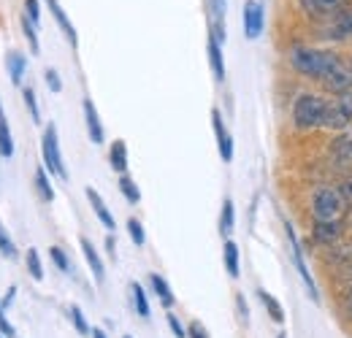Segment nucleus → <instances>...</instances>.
Masks as SVG:
<instances>
[{"label": "nucleus", "instance_id": "obj_1", "mask_svg": "<svg viewBox=\"0 0 352 338\" xmlns=\"http://www.w3.org/2000/svg\"><path fill=\"white\" fill-rule=\"evenodd\" d=\"M339 54L325 52V49H309V46H298L290 52V63L298 74L311 76V79H325L331 74V68L336 65Z\"/></svg>", "mask_w": 352, "mask_h": 338}, {"label": "nucleus", "instance_id": "obj_2", "mask_svg": "<svg viewBox=\"0 0 352 338\" xmlns=\"http://www.w3.org/2000/svg\"><path fill=\"white\" fill-rule=\"evenodd\" d=\"M325 109H328V100H322L320 95H298L293 103V122L301 130L322 127L325 125Z\"/></svg>", "mask_w": 352, "mask_h": 338}, {"label": "nucleus", "instance_id": "obj_3", "mask_svg": "<svg viewBox=\"0 0 352 338\" xmlns=\"http://www.w3.org/2000/svg\"><path fill=\"white\" fill-rule=\"evenodd\" d=\"M344 198L331 190V187H322L311 195V216L314 222H342V214H344Z\"/></svg>", "mask_w": 352, "mask_h": 338}, {"label": "nucleus", "instance_id": "obj_4", "mask_svg": "<svg viewBox=\"0 0 352 338\" xmlns=\"http://www.w3.org/2000/svg\"><path fill=\"white\" fill-rule=\"evenodd\" d=\"M352 125V92H342L333 103H328L325 109V125L331 130H344Z\"/></svg>", "mask_w": 352, "mask_h": 338}, {"label": "nucleus", "instance_id": "obj_5", "mask_svg": "<svg viewBox=\"0 0 352 338\" xmlns=\"http://www.w3.org/2000/svg\"><path fill=\"white\" fill-rule=\"evenodd\" d=\"M41 152H44V166L54 176L68 179V170L63 166V155H60V144H57V127L49 125L44 130V141H41Z\"/></svg>", "mask_w": 352, "mask_h": 338}, {"label": "nucleus", "instance_id": "obj_6", "mask_svg": "<svg viewBox=\"0 0 352 338\" xmlns=\"http://www.w3.org/2000/svg\"><path fill=\"white\" fill-rule=\"evenodd\" d=\"M285 230H287V241H290V252H293V262H296V268H298V276H301L304 287L309 290V297L317 303V300H320V293H317V284H314V279H311V273H309V265H307V260H304V252H301L298 236H296V230H293L290 225H285Z\"/></svg>", "mask_w": 352, "mask_h": 338}, {"label": "nucleus", "instance_id": "obj_7", "mask_svg": "<svg viewBox=\"0 0 352 338\" xmlns=\"http://www.w3.org/2000/svg\"><path fill=\"white\" fill-rule=\"evenodd\" d=\"M322 38H331V41L352 38V5L342 8L339 14H333V16L322 25Z\"/></svg>", "mask_w": 352, "mask_h": 338}, {"label": "nucleus", "instance_id": "obj_8", "mask_svg": "<svg viewBox=\"0 0 352 338\" xmlns=\"http://www.w3.org/2000/svg\"><path fill=\"white\" fill-rule=\"evenodd\" d=\"M322 84L328 87L331 92H350L352 89V65L347 63V60H336V65L331 68V74L322 79Z\"/></svg>", "mask_w": 352, "mask_h": 338}, {"label": "nucleus", "instance_id": "obj_9", "mask_svg": "<svg viewBox=\"0 0 352 338\" xmlns=\"http://www.w3.org/2000/svg\"><path fill=\"white\" fill-rule=\"evenodd\" d=\"M347 3L350 0H301V8L311 19H331L333 14L347 8Z\"/></svg>", "mask_w": 352, "mask_h": 338}, {"label": "nucleus", "instance_id": "obj_10", "mask_svg": "<svg viewBox=\"0 0 352 338\" xmlns=\"http://www.w3.org/2000/svg\"><path fill=\"white\" fill-rule=\"evenodd\" d=\"M244 33L247 38H258L263 33V5L258 0L244 3Z\"/></svg>", "mask_w": 352, "mask_h": 338}, {"label": "nucleus", "instance_id": "obj_11", "mask_svg": "<svg viewBox=\"0 0 352 338\" xmlns=\"http://www.w3.org/2000/svg\"><path fill=\"white\" fill-rule=\"evenodd\" d=\"M225 0H209V36L214 41H225Z\"/></svg>", "mask_w": 352, "mask_h": 338}, {"label": "nucleus", "instance_id": "obj_12", "mask_svg": "<svg viewBox=\"0 0 352 338\" xmlns=\"http://www.w3.org/2000/svg\"><path fill=\"white\" fill-rule=\"evenodd\" d=\"M212 125H214V133H217V144H220V157L225 163H230L233 160V141H230V135H228V130H225V122H222V114L214 109L212 111Z\"/></svg>", "mask_w": 352, "mask_h": 338}, {"label": "nucleus", "instance_id": "obj_13", "mask_svg": "<svg viewBox=\"0 0 352 338\" xmlns=\"http://www.w3.org/2000/svg\"><path fill=\"white\" fill-rule=\"evenodd\" d=\"M342 230L344 225L342 222H314V238L320 244H333L342 238Z\"/></svg>", "mask_w": 352, "mask_h": 338}, {"label": "nucleus", "instance_id": "obj_14", "mask_svg": "<svg viewBox=\"0 0 352 338\" xmlns=\"http://www.w3.org/2000/svg\"><path fill=\"white\" fill-rule=\"evenodd\" d=\"M46 5H49V11L54 14V19H57V25L63 27V33H65V38H68V43L71 46H76L79 43V38H76V27L68 22V14L63 11V5L57 3V0H46Z\"/></svg>", "mask_w": 352, "mask_h": 338}, {"label": "nucleus", "instance_id": "obj_15", "mask_svg": "<svg viewBox=\"0 0 352 338\" xmlns=\"http://www.w3.org/2000/svg\"><path fill=\"white\" fill-rule=\"evenodd\" d=\"M85 120H87V133L95 144H103V125H100V117L92 106V100H85Z\"/></svg>", "mask_w": 352, "mask_h": 338}, {"label": "nucleus", "instance_id": "obj_16", "mask_svg": "<svg viewBox=\"0 0 352 338\" xmlns=\"http://www.w3.org/2000/svg\"><path fill=\"white\" fill-rule=\"evenodd\" d=\"M87 201H89V206L95 209V214H98V219L109 227V230H114V216H111V212L106 209V203H103V198L92 190V187H87Z\"/></svg>", "mask_w": 352, "mask_h": 338}, {"label": "nucleus", "instance_id": "obj_17", "mask_svg": "<svg viewBox=\"0 0 352 338\" xmlns=\"http://www.w3.org/2000/svg\"><path fill=\"white\" fill-rule=\"evenodd\" d=\"M82 252L87 257L89 268H92V273H95V279L98 282H103V276H106V268H103V260H100V254L95 252V247H92V241L89 238H82Z\"/></svg>", "mask_w": 352, "mask_h": 338}, {"label": "nucleus", "instance_id": "obj_18", "mask_svg": "<svg viewBox=\"0 0 352 338\" xmlns=\"http://www.w3.org/2000/svg\"><path fill=\"white\" fill-rule=\"evenodd\" d=\"M109 160H111V168L114 170H120V173L128 170V146H125V141H114L111 144Z\"/></svg>", "mask_w": 352, "mask_h": 338}, {"label": "nucleus", "instance_id": "obj_19", "mask_svg": "<svg viewBox=\"0 0 352 338\" xmlns=\"http://www.w3.org/2000/svg\"><path fill=\"white\" fill-rule=\"evenodd\" d=\"M209 63H212V71H214V79L222 82L225 79V63H222V52H220V41H214L209 36Z\"/></svg>", "mask_w": 352, "mask_h": 338}, {"label": "nucleus", "instance_id": "obj_20", "mask_svg": "<svg viewBox=\"0 0 352 338\" xmlns=\"http://www.w3.org/2000/svg\"><path fill=\"white\" fill-rule=\"evenodd\" d=\"M149 282H152V287H155V293H157V297H160V303L171 308V306H174V293H171V287H168V282H166L163 276H157V273H152V279H149Z\"/></svg>", "mask_w": 352, "mask_h": 338}, {"label": "nucleus", "instance_id": "obj_21", "mask_svg": "<svg viewBox=\"0 0 352 338\" xmlns=\"http://www.w3.org/2000/svg\"><path fill=\"white\" fill-rule=\"evenodd\" d=\"M258 297H261V303L265 306V311H268V317L274 322H285V311H282L279 300H274V295H268L265 290H258Z\"/></svg>", "mask_w": 352, "mask_h": 338}, {"label": "nucleus", "instance_id": "obj_22", "mask_svg": "<svg viewBox=\"0 0 352 338\" xmlns=\"http://www.w3.org/2000/svg\"><path fill=\"white\" fill-rule=\"evenodd\" d=\"M25 65H28V60H25L19 52H11V54H8V71H11V82H14V84H22Z\"/></svg>", "mask_w": 352, "mask_h": 338}, {"label": "nucleus", "instance_id": "obj_23", "mask_svg": "<svg viewBox=\"0 0 352 338\" xmlns=\"http://www.w3.org/2000/svg\"><path fill=\"white\" fill-rule=\"evenodd\" d=\"M233 222H236L233 201H230V198H225V203H222V214H220V233L222 236H230V233H233Z\"/></svg>", "mask_w": 352, "mask_h": 338}, {"label": "nucleus", "instance_id": "obj_24", "mask_svg": "<svg viewBox=\"0 0 352 338\" xmlns=\"http://www.w3.org/2000/svg\"><path fill=\"white\" fill-rule=\"evenodd\" d=\"M225 268L233 279L239 276V247L233 241H225Z\"/></svg>", "mask_w": 352, "mask_h": 338}, {"label": "nucleus", "instance_id": "obj_25", "mask_svg": "<svg viewBox=\"0 0 352 338\" xmlns=\"http://www.w3.org/2000/svg\"><path fill=\"white\" fill-rule=\"evenodd\" d=\"M131 293H133V303H135V311L141 317H149V300H146V293L141 284H131Z\"/></svg>", "mask_w": 352, "mask_h": 338}, {"label": "nucleus", "instance_id": "obj_26", "mask_svg": "<svg viewBox=\"0 0 352 338\" xmlns=\"http://www.w3.org/2000/svg\"><path fill=\"white\" fill-rule=\"evenodd\" d=\"M120 190H122V195L128 198V203H138V201H141V192H138V187H135V181H133L131 176H122V179H120Z\"/></svg>", "mask_w": 352, "mask_h": 338}, {"label": "nucleus", "instance_id": "obj_27", "mask_svg": "<svg viewBox=\"0 0 352 338\" xmlns=\"http://www.w3.org/2000/svg\"><path fill=\"white\" fill-rule=\"evenodd\" d=\"M36 187H38V195H41V201H52V198H54V190H52V184H49V179H46V170L44 168L36 170Z\"/></svg>", "mask_w": 352, "mask_h": 338}, {"label": "nucleus", "instance_id": "obj_28", "mask_svg": "<svg viewBox=\"0 0 352 338\" xmlns=\"http://www.w3.org/2000/svg\"><path fill=\"white\" fill-rule=\"evenodd\" d=\"M0 155H3V157H11V155H14V141H11V133H8L6 120L0 122Z\"/></svg>", "mask_w": 352, "mask_h": 338}, {"label": "nucleus", "instance_id": "obj_29", "mask_svg": "<svg viewBox=\"0 0 352 338\" xmlns=\"http://www.w3.org/2000/svg\"><path fill=\"white\" fill-rule=\"evenodd\" d=\"M28 271H30V276L36 279V282H41L44 279V268H41V257L36 249H30L28 252Z\"/></svg>", "mask_w": 352, "mask_h": 338}, {"label": "nucleus", "instance_id": "obj_30", "mask_svg": "<svg viewBox=\"0 0 352 338\" xmlns=\"http://www.w3.org/2000/svg\"><path fill=\"white\" fill-rule=\"evenodd\" d=\"M22 30H25V36H28V41H30V49L38 54V52H41V43H38V36H36V25H33L28 16L22 19Z\"/></svg>", "mask_w": 352, "mask_h": 338}, {"label": "nucleus", "instance_id": "obj_31", "mask_svg": "<svg viewBox=\"0 0 352 338\" xmlns=\"http://www.w3.org/2000/svg\"><path fill=\"white\" fill-rule=\"evenodd\" d=\"M71 319H74L76 330H79L82 336H87V333H89V325H87V319H85V314H82V308H79V306H74V308H71Z\"/></svg>", "mask_w": 352, "mask_h": 338}, {"label": "nucleus", "instance_id": "obj_32", "mask_svg": "<svg viewBox=\"0 0 352 338\" xmlns=\"http://www.w3.org/2000/svg\"><path fill=\"white\" fill-rule=\"evenodd\" d=\"M25 103H28V109H30L33 120H36V122H41V111H38V103H36V92H33V87H25Z\"/></svg>", "mask_w": 352, "mask_h": 338}, {"label": "nucleus", "instance_id": "obj_33", "mask_svg": "<svg viewBox=\"0 0 352 338\" xmlns=\"http://www.w3.org/2000/svg\"><path fill=\"white\" fill-rule=\"evenodd\" d=\"M128 230H131L133 244L141 247V244H144V227H141V222H138V219H128Z\"/></svg>", "mask_w": 352, "mask_h": 338}, {"label": "nucleus", "instance_id": "obj_34", "mask_svg": "<svg viewBox=\"0 0 352 338\" xmlns=\"http://www.w3.org/2000/svg\"><path fill=\"white\" fill-rule=\"evenodd\" d=\"M25 11H28V19L33 25L41 22V5H38V0H25Z\"/></svg>", "mask_w": 352, "mask_h": 338}, {"label": "nucleus", "instance_id": "obj_35", "mask_svg": "<svg viewBox=\"0 0 352 338\" xmlns=\"http://www.w3.org/2000/svg\"><path fill=\"white\" fill-rule=\"evenodd\" d=\"M49 254H52V260H54V265H57L60 271H68V268H71V265H68V257H65V252H63L60 247H52Z\"/></svg>", "mask_w": 352, "mask_h": 338}, {"label": "nucleus", "instance_id": "obj_36", "mask_svg": "<svg viewBox=\"0 0 352 338\" xmlns=\"http://www.w3.org/2000/svg\"><path fill=\"white\" fill-rule=\"evenodd\" d=\"M46 84H49V89L52 92H60L63 89V82H60V76H57V71H52V68H46Z\"/></svg>", "mask_w": 352, "mask_h": 338}, {"label": "nucleus", "instance_id": "obj_37", "mask_svg": "<svg viewBox=\"0 0 352 338\" xmlns=\"http://www.w3.org/2000/svg\"><path fill=\"white\" fill-rule=\"evenodd\" d=\"M0 252L8 254V257H14V244H11V238L6 236V230H3V225H0Z\"/></svg>", "mask_w": 352, "mask_h": 338}, {"label": "nucleus", "instance_id": "obj_38", "mask_svg": "<svg viewBox=\"0 0 352 338\" xmlns=\"http://www.w3.org/2000/svg\"><path fill=\"white\" fill-rule=\"evenodd\" d=\"M187 338H209V333H206V328H204L201 322H190V328H187Z\"/></svg>", "mask_w": 352, "mask_h": 338}, {"label": "nucleus", "instance_id": "obj_39", "mask_svg": "<svg viewBox=\"0 0 352 338\" xmlns=\"http://www.w3.org/2000/svg\"><path fill=\"white\" fill-rule=\"evenodd\" d=\"M336 192L344 198V203H347V201H352V176H350V179H344V181L339 184V190H336Z\"/></svg>", "mask_w": 352, "mask_h": 338}, {"label": "nucleus", "instance_id": "obj_40", "mask_svg": "<svg viewBox=\"0 0 352 338\" xmlns=\"http://www.w3.org/2000/svg\"><path fill=\"white\" fill-rule=\"evenodd\" d=\"M168 325H171V330H174V336H176V338H187V330L182 328V322L176 319L174 314H168Z\"/></svg>", "mask_w": 352, "mask_h": 338}, {"label": "nucleus", "instance_id": "obj_41", "mask_svg": "<svg viewBox=\"0 0 352 338\" xmlns=\"http://www.w3.org/2000/svg\"><path fill=\"white\" fill-rule=\"evenodd\" d=\"M0 333H6V336H14V328L8 325V319L3 317V308H0Z\"/></svg>", "mask_w": 352, "mask_h": 338}, {"label": "nucleus", "instance_id": "obj_42", "mask_svg": "<svg viewBox=\"0 0 352 338\" xmlns=\"http://www.w3.org/2000/svg\"><path fill=\"white\" fill-rule=\"evenodd\" d=\"M236 303H239V311H241V322H247V303H244V297L236 295Z\"/></svg>", "mask_w": 352, "mask_h": 338}, {"label": "nucleus", "instance_id": "obj_43", "mask_svg": "<svg viewBox=\"0 0 352 338\" xmlns=\"http://www.w3.org/2000/svg\"><path fill=\"white\" fill-rule=\"evenodd\" d=\"M344 303H347V314L352 317V287L347 290V300H344Z\"/></svg>", "mask_w": 352, "mask_h": 338}, {"label": "nucleus", "instance_id": "obj_44", "mask_svg": "<svg viewBox=\"0 0 352 338\" xmlns=\"http://www.w3.org/2000/svg\"><path fill=\"white\" fill-rule=\"evenodd\" d=\"M89 336H92V338H106V333H103V330H98V328H95V330H89Z\"/></svg>", "mask_w": 352, "mask_h": 338}, {"label": "nucleus", "instance_id": "obj_45", "mask_svg": "<svg viewBox=\"0 0 352 338\" xmlns=\"http://www.w3.org/2000/svg\"><path fill=\"white\" fill-rule=\"evenodd\" d=\"M0 122H3V109H0Z\"/></svg>", "mask_w": 352, "mask_h": 338}, {"label": "nucleus", "instance_id": "obj_46", "mask_svg": "<svg viewBox=\"0 0 352 338\" xmlns=\"http://www.w3.org/2000/svg\"><path fill=\"white\" fill-rule=\"evenodd\" d=\"M347 271H350V276H352V265H347Z\"/></svg>", "mask_w": 352, "mask_h": 338}, {"label": "nucleus", "instance_id": "obj_47", "mask_svg": "<svg viewBox=\"0 0 352 338\" xmlns=\"http://www.w3.org/2000/svg\"><path fill=\"white\" fill-rule=\"evenodd\" d=\"M125 338H131V336H125Z\"/></svg>", "mask_w": 352, "mask_h": 338}, {"label": "nucleus", "instance_id": "obj_48", "mask_svg": "<svg viewBox=\"0 0 352 338\" xmlns=\"http://www.w3.org/2000/svg\"><path fill=\"white\" fill-rule=\"evenodd\" d=\"M279 338H285V336H279Z\"/></svg>", "mask_w": 352, "mask_h": 338}, {"label": "nucleus", "instance_id": "obj_49", "mask_svg": "<svg viewBox=\"0 0 352 338\" xmlns=\"http://www.w3.org/2000/svg\"><path fill=\"white\" fill-rule=\"evenodd\" d=\"M350 225H352V222H350Z\"/></svg>", "mask_w": 352, "mask_h": 338}]
</instances>
